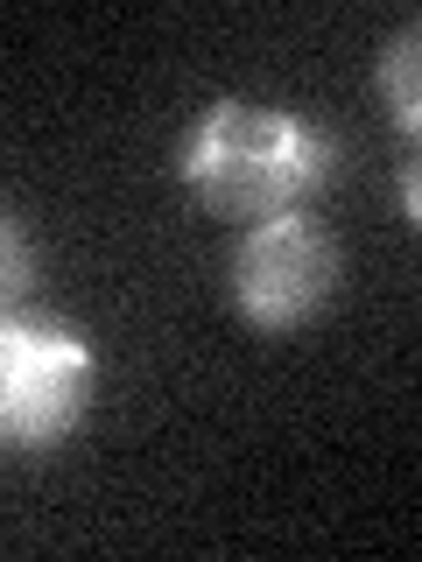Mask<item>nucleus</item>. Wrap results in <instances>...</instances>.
I'll list each match as a JSON object with an SVG mask.
<instances>
[{
  "mask_svg": "<svg viewBox=\"0 0 422 562\" xmlns=\"http://www.w3.org/2000/svg\"><path fill=\"white\" fill-rule=\"evenodd\" d=\"M345 281V246L316 211H275L233 239V310L254 330H303Z\"/></svg>",
  "mask_w": 422,
  "mask_h": 562,
  "instance_id": "nucleus-3",
  "label": "nucleus"
},
{
  "mask_svg": "<svg viewBox=\"0 0 422 562\" xmlns=\"http://www.w3.org/2000/svg\"><path fill=\"white\" fill-rule=\"evenodd\" d=\"M338 169H345L338 134L268 99H211L176 148V183L211 218L233 225L303 211L310 198H324L338 183Z\"/></svg>",
  "mask_w": 422,
  "mask_h": 562,
  "instance_id": "nucleus-1",
  "label": "nucleus"
},
{
  "mask_svg": "<svg viewBox=\"0 0 422 562\" xmlns=\"http://www.w3.org/2000/svg\"><path fill=\"white\" fill-rule=\"evenodd\" d=\"M415 57H422V29L409 22L395 35V43L380 49V105H387V120H395L401 134H415L422 127V92H415Z\"/></svg>",
  "mask_w": 422,
  "mask_h": 562,
  "instance_id": "nucleus-4",
  "label": "nucleus"
},
{
  "mask_svg": "<svg viewBox=\"0 0 422 562\" xmlns=\"http://www.w3.org/2000/svg\"><path fill=\"white\" fill-rule=\"evenodd\" d=\"M99 386V359L70 316L8 310L0 316V450L43 457L78 436Z\"/></svg>",
  "mask_w": 422,
  "mask_h": 562,
  "instance_id": "nucleus-2",
  "label": "nucleus"
},
{
  "mask_svg": "<svg viewBox=\"0 0 422 562\" xmlns=\"http://www.w3.org/2000/svg\"><path fill=\"white\" fill-rule=\"evenodd\" d=\"M415 211H422V198H415V162H409L401 169V218H415Z\"/></svg>",
  "mask_w": 422,
  "mask_h": 562,
  "instance_id": "nucleus-6",
  "label": "nucleus"
},
{
  "mask_svg": "<svg viewBox=\"0 0 422 562\" xmlns=\"http://www.w3.org/2000/svg\"><path fill=\"white\" fill-rule=\"evenodd\" d=\"M29 289H35V239L14 211H0V316L22 310Z\"/></svg>",
  "mask_w": 422,
  "mask_h": 562,
  "instance_id": "nucleus-5",
  "label": "nucleus"
}]
</instances>
